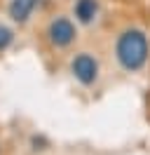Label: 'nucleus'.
<instances>
[{
    "label": "nucleus",
    "mask_w": 150,
    "mask_h": 155,
    "mask_svg": "<svg viewBox=\"0 0 150 155\" xmlns=\"http://www.w3.org/2000/svg\"><path fill=\"white\" fill-rule=\"evenodd\" d=\"M150 54V45H148V35L139 28H127L120 33V38L115 42V57L120 61V66L124 71H141L148 61Z\"/></svg>",
    "instance_id": "f257e3e1"
},
{
    "label": "nucleus",
    "mask_w": 150,
    "mask_h": 155,
    "mask_svg": "<svg viewBox=\"0 0 150 155\" xmlns=\"http://www.w3.org/2000/svg\"><path fill=\"white\" fill-rule=\"evenodd\" d=\"M75 26L70 19H66V17H56L52 24H49V28H47V38L49 42L54 45V47H68L70 42L75 40Z\"/></svg>",
    "instance_id": "f03ea898"
},
{
    "label": "nucleus",
    "mask_w": 150,
    "mask_h": 155,
    "mask_svg": "<svg viewBox=\"0 0 150 155\" xmlns=\"http://www.w3.org/2000/svg\"><path fill=\"white\" fill-rule=\"evenodd\" d=\"M70 71H73V75L82 82V85H92L94 80L99 78V61L92 57V54H77V57L70 61Z\"/></svg>",
    "instance_id": "7ed1b4c3"
},
{
    "label": "nucleus",
    "mask_w": 150,
    "mask_h": 155,
    "mask_svg": "<svg viewBox=\"0 0 150 155\" xmlns=\"http://www.w3.org/2000/svg\"><path fill=\"white\" fill-rule=\"evenodd\" d=\"M35 5H38V0H12L9 2V17L14 21H19V24H24L33 14Z\"/></svg>",
    "instance_id": "20e7f679"
},
{
    "label": "nucleus",
    "mask_w": 150,
    "mask_h": 155,
    "mask_svg": "<svg viewBox=\"0 0 150 155\" xmlns=\"http://www.w3.org/2000/svg\"><path fill=\"white\" fill-rule=\"evenodd\" d=\"M96 12H99L96 0H77L75 2V17L80 24H92L96 19Z\"/></svg>",
    "instance_id": "39448f33"
},
{
    "label": "nucleus",
    "mask_w": 150,
    "mask_h": 155,
    "mask_svg": "<svg viewBox=\"0 0 150 155\" xmlns=\"http://www.w3.org/2000/svg\"><path fill=\"white\" fill-rule=\"evenodd\" d=\"M12 38H14V35H12V31H9L7 26H0V52L9 47V42H12Z\"/></svg>",
    "instance_id": "423d86ee"
}]
</instances>
